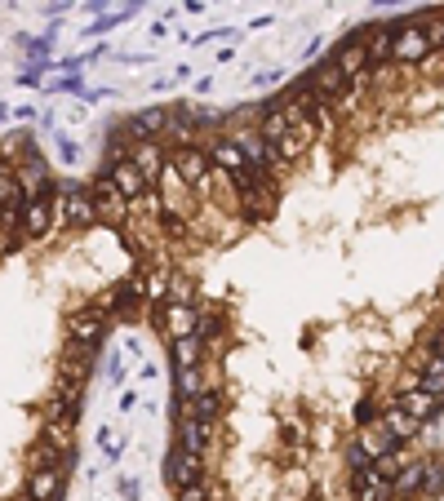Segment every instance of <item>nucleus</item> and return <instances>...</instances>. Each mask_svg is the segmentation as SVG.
Segmentation results:
<instances>
[{
	"label": "nucleus",
	"mask_w": 444,
	"mask_h": 501,
	"mask_svg": "<svg viewBox=\"0 0 444 501\" xmlns=\"http://www.w3.org/2000/svg\"><path fill=\"white\" fill-rule=\"evenodd\" d=\"M236 187H240V217L245 222H267L275 213V204H280V178H271V174L245 169L236 178Z\"/></svg>",
	"instance_id": "f257e3e1"
},
{
	"label": "nucleus",
	"mask_w": 444,
	"mask_h": 501,
	"mask_svg": "<svg viewBox=\"0 0 444 501\" xmlns=\"http://www.w3.org/2000/svg\"><path fill=\"white\" fill-rule=\"evenodd\" d=\"M54 217H58L63 231H89L98 222V209H93V195H89L85 182H63V187H58Z\"/></svg>",
	"instance_id": "f03ea898"
},
{
	"label": "nucleus",
	"mask_w": 444,
	"mask_h": 501,
	"mask_svg": "<svg viewBox=\"0 0 444 501\" xmlns=\"http://www.w3.org/2000/svg\"><path fill=\"white\" fill-rule=\"evenodd\" d=\"M187 231L196 236L200 244H213V249H227V244H236L240 240V231H245V217H236V213H222V209H200L196 217L187 222Z\"/></svg>",
	"instance_id": "7ed1b4c3"
},
{
	"label": "nucleus",
	"mask_w": 444,
	"mask_h": 501,
	"mask_svg": "<svg viewBox=\"0 0 444 501\" xmlns=\"http://www.w3.org/2000/svg\"><path fill=\"white\" fill-rule=\"evenodd\" d=\"M436 54L422 31V18H400L395 22V67H413V63H427Z\"/></svg>",
	"instance_id": "20e7f679"
},
{
	"label": "nucleus",
	"mask_w": 444,
	"mask_h": 501,
	"mask_svg": "<svg viewBox=\"0 0 444 501\" xmlns=\"http://www.w3.org/2000/svg\"><path fill=\"white\" fill-rule=\"evenodd\" d=\"M89 195H93V209H98V222L112 226L116 236L129 226V200L112 187V178H93L89 182Z\"/></svg>",
	"instance_id": "39448f33"
},
{
	"label": "nucleus",
	"mask_w": 444,
	"mask_h": 501,
	"mask_svg": "<svg viewBox=\"0 0 444 501\" xmlns=\"http://www.w3.org/2000/svg\"><path fill=\"white\" fill-rule=\"evenodd\" d=\"M142 311H147V288H142V275L112 284V293H107V315H112V320L125 324V320H138Z\"/></svg>",
	"instance_id": "423d86ee"
},
{
	"label": "nucleus",
	"mask_w": 444,
	"mask_h": 501,
	"mask_svg": "<svg viewBox=\"0 0 444 501\" xmlns=\"http://www.w3.org/2000/svg\"><path fill=\"white\" fill-rule=\"evenodd\" d=\"M155 324H160L164 341L174 346V341L200 333V311L196 307H183V302H164V307H155Z\"/></svg>",
	"instance_id": "0eeeda50"
},
{
	"label": "nucleus",
	"mask_w": 444,
	"mask_h": 501,
	"mask_svg": "<svg viewBox=\"0 0 444 501\" xmlns=\"http://www.w3.org/2000/svg\"><path fill=\"white\" fill-rule=\"evenodd\" d=\"M107 324H112L107 307H80V311L67 320V341H85V346H102V341H107Z\"/></svg>",
	"instance_id": "6e6552de"
},
{
	"label": "nucleus",
	"mask_w": 444,
	"mask_h": 501,
	"mask_svg": "<svg viewBox=\"0 0 444 501\" xmlns=\"http://www.w3.org/2000/svg\"><path fill=\"white\" fill-rule=\"evenodd\" d=\"M174 448H183V453L191 457H205L209 453V444H213V426H205L200 417H187V413H178L174 417Z\"/></svg>",
	"instance_id": "1a4fd4ad"
},
{
	"label": "nucleus",
	"mask_w": 444,
	"mask_h": 501,
	"mask_svg": "<svg viewBox=\"0 0 444 501\" xmlns=\"http://www.w3.org/2000/svg\"><path fill=\"white\" fill-rule=\"evenodd\" d=\"M329 58H333V67H338L346 80H360L369 67H374V63H369V49H365V40H360L355 31H351V36H342V40H338V49H333Z\"/></svg>",
	"instance_id": "9d476101"
},
{
	"label": "nucleus",
	"mask_w": 444,
	"mask_h": 501,
	"mask_svg": "<svg viewBox=\"0 0 444 501\" xmlns=\"http://www.w3.org/2000/svg\"><path fill=\"white\" fill-rule=\"evenodd\" d=\"M303 80H307V84H311V89H316L320 98H325V102H329V107H333V102H338V98H342L346 89H351V80H346V76H342V71H338V67H333V58H320V63H316V67H311V71H307V76H303Z\"/></svg>",
	"instance_id": "9b49d317"
},
{
	"label": "nucleus",
	"mask_w": 444,
	"mask_h": 501,
	"mask_svg": "<svg viewBox=\"0 0 444 501\" xmlns=\"http://www.w3.org/2000/svg\"><path fill=\"white\" fill-rule=\"evenodd\" d=\"M355 36L365 40L369 63H374V67L395 63V27H391V22H365V27H360Z\"/></svg>",
	"instance_id": "f8f14e48"
},
{
	"label": "nucleus",
	"mask_w": 444,
	"mask_h": 501,
	"mask_svg": "<svg viewBox=\"0 0 444 501\" xmlns=\"http://www.w3.org/2000/svg\"><path fill=\"white\" fill-rule=\"evenodd\" d=\"M58 226V217H54V200H27V204H22V240H45V236H49V231Z\"/></svg>",
	"instance_id": "ddd939ff"
},
{
	"label": "nucleus",
	"mask_w": 444,
	"mask_h": 501,
	"mask_svg": "<svg viewBox=\"0 0 444 501\" xmlns=\"http://www.w3.org/2000/svg\"><path fill=\"white\" fill-rule=\"evenodd\" d=\"M227 404H231V399H227V390L213 386V390H205L200 399H191V404H178L174 417H178V413H187V417H200L205 426H218V422L227 417Z\"/></svg>",
	"instance_id": "4468645a"
},
{
	"label": "nucleus",
	"mask_w": 444,
	"mask_h": 501,
	"mask_svg": "<svg viewBox=\"0 0 444 501\" xmlns=\"http://www.w3.org/2000/svg\"><path fill=\"white\" fill-rule=\"evenodd\" d=\"M129 133H134L138 142H164V129H169V111L164 107H142L125 120Z\"/></svg>",
	"instance_id": "2eb2a0df"
},
{
	"label": "nucleus",
	"mask_w": 444,
	"mask_h": 501,
	"mask_svg": "<svg viewBox=\"0 0 444 501\" xmlns=\"http://www.w3.org/2000/svg\"><path fill=\"white\" fill-rule=\"evenodd\" d=\"M169 484L178 488V493L205 484V457H191V453H183V448H174L169 453Z\"/></svg>",
	"instance_id": "dca6fc26"
},
{
	"label": "nucleus",
	"mask_w": 444,
	"mask_h": 501,
	"mask_svg": "<svg viewBox=\"0 0 444 501\" xmlns=\"http://www.w3.org/2000/svg\"><path fill=\"white\" fill-rule=\"evenodd\" d=\"M355 444L365 448V453L374 457V461H382V457L400 453V448H404V439H400V435H391L382 422H374V426H365V431H360V439H355Z\"/></svg>",
	"instance_id": "f3484780"
},
{
	"label": "nucleus",
	"mask_w": 444,
	"mask_h": 501,
	"mask_svg": "<svg viewBox=\"0 0 444 501\" xmlns=\"http://www.w3.org/2000/svg\"><path fill=\"white\" fill-rule=\"evenodd\" d=\"M102 178H112V187H116L120 195H125L129 204H134V200H138L142 191H151L147 182H142V174L134 169V160H120V164H102Z\"/></svg>",
	"instance_id": "a211bd4d"
},
{
	"label": "nucleus",
	"mask_w": 444,
	"mask_h": 501,
	"mask_svg": "<svg viewBox=\"0 0 444 501\" xmlns=\"http://www.w3.org/2000/svg\"><path fill=\"white\" fill-rule=\"evenodd\" d=\"M205 146H209V155H213V169H222V174L240 178V174H245V169H249L245 151H240V146H236L231 138H227V133H222V138H209Z\"/></svg>",
	"instance_id": "6ab92c4d"
},
{
	"label": "nucleus",
	"mask_w": 444,
	"mask_h": 501,
	"mask_svg": "<svg viewBox=\"0 0 444 501\" xmlns=\"http://www.w3.org/2000/svg\"><path fill=\"white\" fill-rule=\"evenodd\" d=\"M67 470H31L27 475V497L31 501H63Z\"/></svg>",
	"instance_id": "aec40b11"
},
{
	"label": "nucleus",
	"mask_w": 444,
	"mask_h": 501,
	"mask_svg": "<svg viewBox=\"0 0 444 501\" xmlns=\"http://www.w3.org/2000/svg\"><path fill=\"white\" fill-rule=\"evenodd\" d=\"M391 404L400 408V413H409V417H413L418 426L431 422V417L440 413V399H436V395H427V390H404V395H395Z\"/></svg>",
	"instance_id": "412c9836"
},
{
	"label": "nucleus",
	"mask_w": 444,
	"mask_h": 501,
	"mask_svg": "<svg viewBox=\"0 0 444 501\" xmlns=\"http://www.w3.org/2000/svg\"><path fill=\"white\" fill-rule=\"evenodd\" d=\"M427 466L431 461H409L400 475H395V501H413V497H422V484H427Z\"/></svg>",
	"instance_id": "4be33fe9"
},
{
	"label": "nucleus",
	"mask_w": 444,
	"mask_h": 501,
	"mask_svg": "<svg viewBox=\"0 0 444 501\" xmlns=\"http://www.w3.org/2000/svg\"><path fill=\"white\" fill-rule=\"evenodd\" d=\"M413 369H418V386H422L427 395H436L440 404H444V360L427 355V360H418Z\"/></svg>",
	"instance_id": "5701e85b"
},
{
	"label": "nucleus",
	"mask_w": 444,
	"mask_h": 501,
	"mask_svg": "<svg viewBox=\"0 0 444 501\" xmlns=\"http://www.w3.org/2000/svg\"><path fill=\"white\" fill-rule=\"evenodd\" d=\"M382 426H387L391 435H400L404 444H409V439L418 435V422L409 417V413H400V408H395V404H387V413H382Z\"/></svg>",
	"instance_id": "b1692460"
},
{
	"label": "nucleus",
	"mask_w": 444,
	"mask_h": 501,
	"mask_svg": "<svg viewBox=\"0 0 444 501\" xmlns=\"http://www.w3.org/2000/svg\"><path fill=\"white\" fill-rule=\"evenodd\" d=\"M422 31H427L431 49H436V54H444V9H440V14H427V18H422Z\"/></svg>",
	"instance_id": "393cba45"
},
{
	"label": "nucleus",
	"mask_w": 444,
	"mask_h": 501,
	"mask_svg": "<svg viewBox=\"0 0 444 501\" xmlns=\"http://www.w3.org/2000/svg\"><path fill=\"white\" fill-rule=\"evenodd\" d=\"M422 497H427V501L444 497V470H440V461H431V466H427V484H422Z\"/></svg>",
	"instance_id": "a878e982"
},
{
	"label": "nucleus",
	"mask_w": 444,
	"mask_h": 501,
	"mask_svg": "<svg viewBox=\"0 0 444 501\" xmlns=\"http://www.w3.org/2000/svg\"><path fill=\"white\" fill-rule=\"evenodd\" d=\"M422 346H427V355L444 360V324H436L431 333H422Z\"/></svg>",
	"instance_id": "bb28decb"
},
{
	"label": "nucleus",
	"mask_w": 444,
	"mask_h": 501,
	"mask_svg": "<svg viewBox=\"0 0 444 501\" xmlns=\"http://www.w3.org/2000/svg\"><path fill=\"white\" fill-rule=\"evenodd\" d=\"M178 501H218V488L196 484V488H187V493H178Z\"/></svg>",
	"instance_id": "cd10ccee"
},
{
	"label": "nucleus",
	"mask_w": 444,
	"mask_h": 501,
	"mask_svg": "<svg viewBox=\"0 0 444 501\" xmlns=\"http://www.w3.org/2000/svg\"><path fill=\"white\" fill-rule=\"evenodd\" d=\"M107 377H112V382H125V355H120V350H112V360H107Z\"/></svg>",
	"instance_id": "c85d7f7f"
},
{
	"label": "nucleus",
	"mask_w": 444,
	"mask_h": 501,
	"mask_svg": "<svg viewBox=\"0 0 444 501\" xmlns=\"http://www.w3.org/2000/svg\"><path fill=\"white\" fill-rule=\"evenodd\" d=\"M129 14H134V9H120V14H112V18H98V22H93L89 31H112V27H120V22H125Z\"/></svg>",
	"instance_id": "c756f323"
},
{
	"label": "nucleus",
	"mask_w": 444,
	"mask_h": 501,
	"mask_svg": "<svg viewBox=\"0 0 444 501\" xmlns=\"http://www.w3.org/2000/svg\"><path fill=\"white\" fill-rule=\"evenodd\" d=\"M422 67H427V71H431V76H436V80H444V54H431V58H427Z\"/></svg>",
	"instance_id": "7c9ffc66"
},
{
	"label": "nucleus",
	"mask_w": 444,
	"mask_h": 501,
	"mask_svg": "<svg viewBox=\"0 0 444 501\" xmlns=\"http://www.w3.org/2000/svg\"><path fill=\"white\" fill-rule=\"evenodd\" d=\"M54 89H58V93H80V80H76V76H67V80H58Z\"/></svg>",
	"instance_id": "2f4dec72"
},
{
	"label": "nucleus",
	"mask_w": 444,
	"mask_h": 501,
	"mask_svg": "<svg viewBox=\"0 0 444 501\" xmlns=\"http://www.w3.org/2000/svg\"><path fill=\"white\" fill-rule=\"evenodd\" d=\"M5 116H9V107H5V102H0V120H5Z\"/></svg>",
	"instance_id": "473e14b6"
},
{
	"label": "nucleus",
	"mask_w": 444,
	"mask_h": 501,
	"mask_svg": "<svg viewBox=\"0 0 444 501\" xmlns=\"http://www.w3.org/2000/svg\"><path fill=\"white\" fill-rule=\"evenodd\" d=\"M436 461H440V470H444V457H436Z\"/></svg>",
	"instance_id": "72a5a7b5"
}]
</instances>
